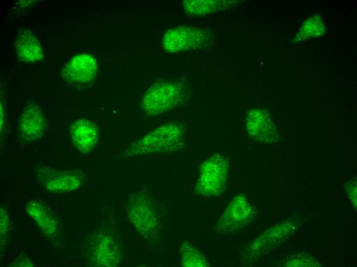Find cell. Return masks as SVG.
<instances>
[{
    "label": "cell",
    "mask_w": 357,
    "mask_h": 267,
    "mask_svg": "<svg viewBox=\"0 0 357 267\" xmlns=\"http://www.w3.org/2000/svg\"><path fill=\"white\" fill-rule=\"evenodd\" d=\"M185 146V130L176 123L162 125L133 141L127 148L126 157L170 152Z\"/></svg>",
    "instance_id": "6da1fadb"
},
{
    "label": "cell",
    "mask_w": 357,
    "mask_h": 267,
    "mask_svg": "<svg viewBox=\"0 0 357 267\" xmlns=\"http://www.w3.org/2000/svg\"><path fill=\"white\" fill-rule=\"evenodd\" d=\"M184 96L185 90L180 83L172 80L158 81L145 92L140 108L147 116H158L180 105Z\"/></svg>",
    "instance_id": "7a4b0ae2"
},
{
    "label": "cell",
    "mask_w": 357,
    "mask_h": 267,
    "mask_svg": "<svg viewBox=\"0 0 357 267\" xmlns=\"http://www.w3.org/2000/svg\"><path fill=\"white\" fill-rule=\"evenodd\" d=\"M126 209L128 220L140 235L150 241L156 240L159 219L151 198L143 192L134 193L129 197Z\"/></svg>",
    "instance_id": "3957f363"
},
{
    "label": "cell",
    "mask_w": 357,
    "mask_h": 267,
    "mask_svg": "<svg viewBox=\"0 0 357 267\" xmlns=\"http://www.w3.org/2000/svg\"><path fill=\"white\" fill-rule=\"evenodd\" d=\"M229 170V162L224 156L212 155L200 166L194 194L205 198L221 196L226 189Z\"/></svg>",
    "instance_id": "277c9868"
},
{
    "label": "cell",
    "mask_w": 357,
    "mask_h": 267,
    "mask_svg": "<svg viewBox=\"0 0 357 267\" xmlns=\"http://www.w3.org/2000/svg\"><path fill=\"white\" fill-rule=\"evenodd\" d=\"M210 32L202 28L181 26L172 28L164 34L163 47L168 52L186 51L201 48L210 43Z\"/></svg>",
    "instance_id": "5b68a950"
},
{
    "label": "cell",
    "mask_w": 357,
    "mask_h": 267,
    "mask_svg": "<svg viewBox=\"0 0 357 267\" xmlns=\"http://www.w3.org/2000/svg\"><path fill=\"white\" fill-rule=\"evenodd\" d=\"M254 211L246 197L239 194L230 202L214 227L219 234H228L245 227L251 220Z\"/></svg>",
    "instance_id": "8992f818"
},
{
    "label": "cell",
    "mask_w": 357,
    "mask_h": 267,
    "mask_svg": "<svg viewBox=\"0 0 357 267\" xmlns=\"http://www.w3.org/2000/svg\"><path fill=\"white\" fill-rule=\"evenodd\" d=\"M36 174L40 185L52 193L74 191L82 186L84 180L80 171L61 170L44 165L37 167Z\"/></svg>",
    "instance_id": "52a82bcc"
},
{
    "label": "cell",
    "mask_w": 357,
    "mask_h": 267,
    "mask_svg": "<svg viewBox=\"0 0 357 267\" xmlns=\"http://www.w3.org/2000/svg\"><path fill=\"white\" fill-rule=\"evenodd\" d=\"M245 127L248 136L260 143H272L279 138L277 128L270 115L262 108H253L248 111Z\"/></svg>",
    "instance_id": "ba28073f"
},
{
    "label": "cell",
    "mask_w": 357,
    "mask_h": 267,
    "mask_svg": "<svg viewBox=\"0 0 357 267\" xmlns=\"http://www.w3.org/2000/svg\"><path fill=\"white\" fill-rule=\"evenodd\" d=\"M88 251L91 261L96 266H115L121 260L117 244L110 236L99 234L89 240Z\"/></svg>",
    "instance_id": "9c48e42d"
},
{
    "label": "cell",
    "mask_w": 357,
    "mask_h": 267,
    "mask_svg": "<svg viewBox=\"0 0 357 267\" xmlns=\"http://www.w3.org/2000/svg\"><path fill=\"white\" fill-rule=\"evenodd\" d=\"M97 71V63L94 57L82 53L72 57L65 65L62 74L69 82L84 83L92 80Z\"/></svg>",
    "instance_id": "30bf717a"
},
{
    "label": "cell",
    "mask_w": 357,
    "mask_h": 267,
    "mask_svg": "<svg viewBox=\"0 0 357 267\" xmlns=\"http://www.w3.org/2000/svg\"><path fill=\"white\" fill-rule=\"evenodd\" d=\"M284 237V224L270 228L254 240L243 253L247 263L257 260L272 250Z\"/></svg>",
    "instance_id": "8fae6325"
},
{
    "label": "cell",
    "mask_w": 357,
    "mask_h": 267,
    "mask_svg": "<svg viewBox=\"0 0 357 267\" xmlns=\"http://www.w3.org/2000/svg\"><path fill=\"white\" fill-rule=\"evenodd\" d=\"M45 120L40 108L35 103L26 106L19 121L18 131L27 141L36 140L44 134Z\"/></svg>",
    "instance_id": "7c38bea8"
},
{
    "label": "cell",
    "mask_w": 357,
    "mask_h": 267,
    "mask_svg": "<svg viewBox=\"0 0 357 267\" xmlns=\"http://www.w3.org/2000/svg\"><path fill=\"white\" fill-rule=\"evenodd\" d=\"M70 132L73 145L82 152H89L98 143V127L89 120L81 119L74 121L71 125Z\"/></svg>",
    "instance_id": "4fadbf2b"
},
{
    "label": "cell",
    "mask_w": 357,
    "mask_h": 267,
    "mask_svg": "<svg viewBox=\"0 0 357 267\" xmlns=\"http://www.w3.org/2000/svg\"><path fill=\"white\" fill-rule=\"evenodd\" d=\"M26 209L46 236L49 238L56 236L58 231V221L43 203L32 200L27 203Z\"/></svg>",
    "instance_id": "5bb4252c"
},
{
    "label": "cell",
    "mask_w": 357,
    "mask_h": 267,
    "mask_svg": "<svg viewBox=\"0 0 357 267\" xmlns=\"http://www.w3.org/2000/svg\"><path fill=\"white\" fill-rule=\"evenodd\" d=\"M15 50L23 61L33 63L44 56L42 46L36 36L29 30L23 29L19 32L15 43Z\"/></svg>",
    "instance_id": "9a60e30c"
},
{
    "label": "cell",
    "mask_w": 357,
    "mask_h": 267,
    "mask_svg": "<svg viewBox=\"0 0 357 267\" xmlns=\"http://www.w3.org/2000/svg\"><path fill=\"white\" fill-rule=\"evenodd\" d=\"M232 1L186 0L183 2L185 11L192 16H203L226 9L234 4Z\"/></svg>",
    "instance_id": "2e32d148"
},
{
    "label": "cell",
    "mask_w": 357,
    "mask_h": 267,
    "mask_svg": "<svg viewBox=\"0 0 357 267\" xmlns=\"http://www.w3.org/2000/svg\"><path fill=\"white\" fill-rule=\"evenodd\" d=\"M180 264L184 267H209V262L205 256L197 248L188 242L181 243Z\"/></svg>",
    "instance_id": "e0dca14e"
},
{
    "label": "cell",
    "mask_w": 357,
    "mask_h": 267,
    "mask_svg": "<svg viewBox=\"0 0 357 267\" xmlns=\"http://www.w3.org/2000/svg\"><path fill=\"white\" fill-rule=\"evenodd\" d=\"M326 28L321 16L314 15L305 21L295 36L294 43L323 35Z\"/></svg>",
    "instance_id": "ac0fdd59"
},
{
    "label": "cell",
    "mask_w": 357,
    "mask_h": 267,
    "mask_svg": "<svg viewBox=\"0 0 357 267\" xmlns=\"http://www.w3.org/2000/svg\"><path fill=\"white\" fill-rule=\"evenodd\" d=\"M1 245H4L6 243L7 237L9 233V219L8 215L6 208L3 206L1 207Z\"/></svg>",
    "instance_id": "d6986e66"
},
{
    "label": "cell",
    "mask_w": 357,
    "mask_h": 267,
    "mask_svg": "<svg viewBox=\"0 0 357 267\" xmlns=\"http://www.w3.org/2000/svg\"><path fill=\"white\" fill-rule=\"evenodd\" d=\"M346 192L347 193L352 203L355 207H356V181H350L347 183Z\"/></svg>",
    "instance_id": "ffe728a7"
},
{
    "label": "cell",
    "mask_w": 357,
    "mask_h": 267,
    "mask_svg": "<svg viewBox=\"0 0 357 267\" xmlns=\"http://www.w3.org/2000/svg\"><path fill=\"white\" fill-rule=\"evenodd\" d=\"M23 261L21 258L19 257L16 260H14V262L10 266H33V264L31 260L28 258V256H22Z\"/></svg>",
    "instance_id": "44dd1931"
}]
</instances>
